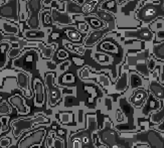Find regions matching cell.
<instances>
[{"label":"cell","mask_w":164,"mask_h":148,"mask_svg":"<svg viewBox=\"0 0 164 148\" xmlns=\"http://www.w3.org/2000/svg\"><path fill=\"white\" fill-rule=\"evenodd\" d=\"M46 124L50 123V120L43 116H37L34 118H29V119H19V120H14L11 124L13 129V136L14 137H19L24 131L29 130L31 127L35 124Z\"/></svg>","instance_id":"cell-1"},{"label":"cell","mask_w":164,"mask_h":148,"mask_svg":"<svg viewBox=\"0 0 164 148\" xmlns=\"http://www.w3.org/2000/svg\"><path fill=\"white\" fill-rule=\"evenodd\" d=\"M53 81H55V75L53 73H48L45 76V83L46 86H48V101H50V106H55L60 100V97H62L60 90L55 86Z\"/></svg>","instance_id":"cell-2"},{"label":"cell","mask_w":164,"mask_h":148,"mask_svg":"<svg viewBox=\"0 0 164 148\" xmlns=\"http://www.w3.org/2000/svg\"><path fill=\"white\" fill-rule=\"evenodd\" d=\"M0 16L8 19L18 18V2L17 0H9L7 3L0 6Z\"/></svg>","instance_id":"cell-3"},{"label":"cell","mask_w":164,"mask_h":148,"mask_svg":"<svg viewBox=\"0 0 164 148\" xmlns=\"http://www.w3.org/2000/svg\"><path fill=\"white\" fill-rule=\"evenodd\" d=\"M44 134H45L44 129L43 128L37 129L36 131L29 134V135L26 136L24 139L21 140V142L19 143V147L26 148V147H31L32 145H35V144H40V142L43 141Z\"/></svg>","instance_id":"cell-4"},{"label":"cell","mask_w":164,"mask_h":148,"mask_svg":"<svg viewBox=\"0 0 164 148\" xmlns=\"http://www.w3.org/2000/svg\"><path fill=\"white\" fill-rule=\"evenodd\" d=\"M148 97V93L143 89H139L136 90L133 94V96L131 97V103L137 108L142 107L144 102L146 101V98Z\"/></svg>","instance_id":"cell-5"},{"label":"cell","mask_w":164,"mask_h":148,"mask_svg":"<svg viewBox=\"0 0 164 148\" xmlns=\"http://www.w3.org/2000/svg\"><path fill=\"white\" fill-rule=\"evenodd\" d=\"M9 102L11 103V105H12L13 107L17 109L18 113H20V114H26L27 111H28L27 108H26V106L24 105L23 99L20 97L19 95H15V96L10 97V99H9Z\"/></svg>","instance_id":"cell-6"},{"label":"cell","mask_w":164,"mask_h":148,"mask_svg":"<svg viewBox=\"0 0 164 148\" xmlns=\"http://www.w3.org/2000/svg\"><path fill=\"white\" fill-rule=\"evenodd\" d=\"M17 82L19 87L25 92L26 95H29V77L25 73L18 72L17 73Z\"/></svg>","instance_id":"cell-7"},{"label":"cell","mask_w":164,"mask_h":148,"mask_svg":"<svg viewBox=\"0 0 164 148\" xmlns=\"http://www.w3.org/2000/svg\"><path fill=\"white\" fill-rule=\"evenodd\" d=\"M34 89H35V103L37 105H41L44 100V91L43 84L39 81H35Z\"/></svg>","instance_id":"cell-8"},{"label":"cell","mask_w":164,"mask_h":148,"mask_svg":"<svg viewBox=\"0 0 164 148\" xmlns=\"http://www.w3.org/2000/svg\"><path fill=\"white\" fill-rule=\"evenodd\" d=\"M9 44L7 42H1L0 43V68L4 67L7 60V51Z\"/></svg>","instance_id":"cell-9"},{"label":"cell","mask_w":164,"mask_h":148,"mask_svg":"<svg viewBox=\"0 0 164 148\" xmlns=\"http://www.w3.org/2000/svg\"><path fill=\"white\" fill-rule=\"evenodd\" d=\"M102 36H103L102 31H93L92 33L89 35L88 38H87L86 44L87 46H93V44H95Z\"/></svg>","instance_id":"cell-10"},{"label":"cell","mask_w":164,"mask_h":148,"mask_svg":"<svg viewBox=\"0 0 164 148\" xmlns=\"http://www.w3.org/2000/svg\"><path fill=\"white\" fill-rule=\"evenodd\" d=\"M127 85H128V75H127V73H124V74L122 75V77L119 79V81L117 82L116 89L118 91H124L127 88Z\"/></svg>","instance_id":"cell-11"},{"label":"cell","mask_w":164,"mask_h":148,"mask_svg":"<svg viewBox=\"0 0 164 148\" xmlns=\"http://www.w3.org/2000/svg\"><path fill=\"white\" fill-rule=\"evenodd\" d=\"M142 85H143V82L139 75L137 74L131 75V87H132V89L140 88V87H142Z\"/></svg>","instance_id":"cell-12"},{"label":"cell","mask_w":164,"mask_h":148,"mask_svg":"<svg viewBox=\"0 0 164 148\" xmlns=\"http://www.w3.org/2000/svg\"><path fill=\"white\" fill-rule=\"evenodd\" d=\"M151 90L152 92L154 93V95L156 96L157 98H164V90H163V88H161L159 85H157V84H151Z\"/></svg>","instance_id":"cell-13"},{"label":"cell","mask_w":164,"mask_h":148,"mask_svg":"<svg viewBox=\"0 0 164 148\" xmlns=\"http://www.w3.org/2000/svg\"><path fill=\"white\" fill-rule=\"evenodd\" d=\"M39 48H40V51L43 53V56H44V58H50L51 56L53 53V48H46V46H43V44H39Z\"/></svg>","instance_id":"cell-14"},{"label":"cell","mask_w":164,"mask_h":148,"mask_svg":"<svg viewBox=\"0 0 164 148\" xmlns=\"http://www.w3.org/2000/svg\"><path fill=\"white\" fill-rule=\"evenodd\" d=\"M3 28H4V30H5V32L10 33V34H16L17 33V31H18V29L16 28V26H13L12 24L7 23V22L3 23Z\"/></svg>","instance_id":"cell-15"},{"label":"cell","mask_w":164,"mask_h":148,"mask_svg":"<svg viewBox=\"0 0 164 148\" xmlns=\"http://www.w3.org/2000/svg\"><path fill=\"white\" fill-rule=\"evenodd\" d=\"M10 112V107L8 106L7 102H2L1 104H0V115H5V114H8V113Z\"/></svg>","instance_id":"cell-16"},{"label":"cell","mask_w":164,"mask_h":148,"mask_svg":"<svg viewBox=\"0 0 164 148\" xmlns=\"http://www.w3.org/2000/svg\"><path fill=\"white\" fill-rule=\"evenodd\" d=\"M67 35H69V37L72 41H79L80 39V33L75 31V30H70V31H67Z\"/></svg>","instance_id":"cell-17"},{"label":"cell","mask_w":164,"mask_h":148,"mask_svg":"<svg viewBox=\"0 0 164 148\" xmlns=\"http://www.w3.org/2000/svg\"><path fill=\"white\" fill-rule=\"evenodd\" d=\"M20 53V48H11L8 53V58H14L16 56H18V53Z\"/></svg>","instance_id":"cell-18"},{"label":"cell","mask_w":164,"mask_h":148,"mask_svg":"<svg viewBox=\"0 0 164 148\" xmlns=\"http://www.w3.org/2000/svg\"><path fill=\"white\" fill-rule=\"evenodd\" d=\"M11 141L9 139V137H3L2 139H0V147H8L10 145Z\"/></svg>","instance_id":"cell-19"},{"label":"cell","mask_w":164,"mask_h":148,"mask_svg":"<svg viewBox=\"0 0 164 148\" xmlns=\"http://www.w3.org/2000/svg\"><path fill=\"white\" fill-rule=\"evenodd\" d=\"M69 121H70V114H67V113H62V123L67 124Z\"/></svg>","instance_id":"cell-20"},{"label":"cell","mask_w":164,"mask_h":148,"mask_svg":"<svg viewBox=\"0 0 164 148\" xmlns=\"http://www.w3.org/2000/svg\"><path fill=\"white\" fill-rule=\"evenodd\" d=\"M53 147H64V142L60 139H55L53 142Z\"/></svg>","instance_id":"cell-21"},{"label":"cell","mask_w":164,"mask_h":148,"mask_svg":"<svg viewBox=\"0 0 164 148\" xmlns=\"http://www.w3.org/2000/svg\"><path fill=\"white\" fill-rule=\"evenodd\" d=\"M72 147H82V143L80 142V141L78 140V139H76L74 141V142H72Z\"/></svg>","instance_id":"cell-22"},{"label":"cell","mask_w":164,"mask_h":148,"mask_svg":"<svg viewBox=\"0 0 164 148\" xmlns=\"http://www.w3.org/2000/svg\"><path fill=\"white\" fill-rule=\"evenodd\" d=\"M91 23L94 24L93 26H100V24H101L99 21H97V20H91Z\"/></svg>","instance_id":"cell-23"},{"label":"cell","mask_w":164,"mask_h":148,"mask_svg":"<svg viewBox=\"0 0 164 148\" xmlns=\"http://www.w3.org/2000/svg\"><path fill=\"white\" fill-rule=\"evenodd\" d=\"M58 58H67V53H64V51H60V53H58Z\"/></svg>","instance_id":"cell-24"},{"label":"cell","mask_w":164,"mask_h":148,"mask_svg":"<svg viewBox=\"0 0 164 148\" xmlns=\"http://www.w3.org/2000/svg\"><path fill=\"white\" fill-rule=\"evenodd\" d=\"M154 65H155V63H154V60H150L149 63V70H153L154 69Z\"/></svg>","instance_id":"cell-25"},{"label":"cell","mask_w":164,"mask_h":148,"mask_svg":"<svg viewBox=\"0 0 164 148\" xmlns=\"http://www.w3.org/2000/svg\"><path fill=\"white\" fill-rule=\"evenodd\" d=\"M137 147H148V145L147 144H138Z\"/></svg>","instance_id":"cell-26"},{"label":"cell","mask_w":164,"mask_h":148,"mask_svg":"<svg viewBox=\"0 0 164 148\" xmlns=\"http://www.w3.org/2000/svg\"><path fill=\"white\" fill-rule=\"evenodd\" d=\"M62 1H67V0H62Z\"/></svg>","instance_id":"cell-27"},{"label":"cell","mask_w":164,"mask_h":148,"mask_svg":"<svg viewBox=\"0 0 164 148\" xmlns=\"http://www.w3.org/2000/svg\"><path fill=\"white\" fill-rule=\"evenodd\" d=\"M1 99H2V98H1V97H0V101H1Z\"/></svg>","instance_id":"cell-28"}]
</instances>
